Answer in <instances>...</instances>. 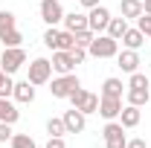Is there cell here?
Segmentation results:
<instances>
[{
	"label": "cell",
	"instance_id": "1",
	"mask_svg": "<svg viewBox=\"0 0 151 148\" xmlns=\"http://www.w3.org/2000/svg\"><path fill=\"white\" fill-rule=\"evenodd\" d=\"M116 52H119V41L111 38L108 32L96 35L93 44L87 47V55H93V58H116Z\"/></svg>",
	"mask_w": 151,
	"mask_h": 148
},
{
	"label": "cell",
	"instance_id": "2",
	"mask_svg": "<svg viewBox=\"0 0 151 148\" xmlns=\"http://www.w3.org/2000/svg\"><path fill=\"white\" fill-rule=\"evenodd\" d=\"M26 64V50L23 47H3V55H0V70L9 75H15Z\"/></svg>",
	"mask_w": 151,
	"mask_h": 148
},
{
	"label": "cell",
	"instance_id": "3",
	"mask_svg": "<svg viewBox=\"0 0 151 148\" xmlns=\"http://www.w3.org/2000/svg\"><path fill=\"white\" fill-rule=\"evenodd\" d=\"M26 78H29L35 87L50 84V78H52V61H50V58H32V61H29V73H26Z\"/></svg>",
	"mask_w": 151,
	"mask_h": 148
},
{
	"label": "cell",
	"instance_id": "4",
	"mask_svg": "<svg viewBox=\"0 0 151 148\" xmlns=\"http://www.w3.org/2000/svg\"><path fill=\"white\" fill-rule=\"evenodd\" d=\"M76 87H81V81H78V75H76V73L50 78V93H52V99H67Z\"/></svg>",
	"mask_w": 151,
	"mask_h": 148
},
{
	"label": "cell",
	"instance_id": "5",
	"mask_svg": "<svg viewBox=\"0 0 151 148\" xmlns=\"http://www.w3.org/2000/svg\"><path fill=\"white\" fill-rule=\"evenodd\" d=\"M102 137H105V148H125L128 145V137H125V128H122V122H105V128H102Z\"/></svg>",
	"mask_w": 151,
	"mask_h": 148
},
{
	"label": "cell",
	"instance_id": "6",
	"mask_svg": "<svg viewBox=\"0 0 151 148\" xmlns=\"http://www.w3.org/2000/svg\"><path fill=\"white\" fill-rule=\"evenodd\" d=\"M108 23H111V9L108 6H93L90 12H87V29L96 32V35H102L105 29H108Z\"/></svg>",
	"mask_w": 151,
	"mask_h": 148
},
{
	"label": "cell",
	"instance_id": "7",
	"mask_svg": "<svg viewBox=\"0 0 151 148\" xmlns=\"http://www.w3.org/2000/svg\"><path fill=\"white\" fill-rule=\"evenodd\" d=\"M64 6H61V0H41V20L47 23V26H58L61 20H64Z\"/></svg>",
	"mask_w": 151,
	"mask_h": 148
},
{
	"label": "cell",
	"instance_id": "8",
	"mask_svg": "<svg viewBox=\"0 0 151 148\" xmlns=\"http://www.w3.org/2000/svg\"><path fill=\"white\" fill-rule=\"evenodd\" d=\"M139 64H142V61H139V52H137V50H119V52H116V67H119L122 73H128V75L137 73Z\"/></svg>",
	"mask_w": 151,
	"mask_h": 148
},
{
	"label": "cell",
	"instance_id": "9",
	"mask_svg": "<svg viewBox=\"0 0 151 148\" xmlns=\"http://www.w3.org/2000/svg\"><path fill=\"white\" fill-rule=\"evenodd\" d=\"M64 128H67V134H81V131L87 128V116L78 111V108H70V111H64Z\"/></svg>",
	"mask_w": 151,
	"mask_h": 148
},
{
	"label": "cell",
	"instance_id": "10",
	"mask_svg": "<svg viewBox=\"0 0 151 148\" xmlns=\"http://www.w3.org/2000/svg\"><path fill=\"white\" fill-rule=\"evenodd\" d=\"M99 113H102V119H119V113H122V99H116V96H99Z\"/></svg>",
	"mask_w": 151,
	"mask_h": 148
},
{
	"label": "cell",
	"instance_id": "11",
	"mask_svg": "<svg viewBox=\"0 0 151 148\" xmlns=\"http://www.w3.org/2000/svg\"><path fill=\"white\" fill-rule=\"evenodd\" d=\"M50 61H52V73H58V75H67V73L76 70V61H73V55L67 50H55Z\"/></svg>",
	"mask_w": 151,
	"mask_h": 148
},
{
	"label": "cell",
	"instance_id": "12",
	"mask_svg": "<svg viewBox=\"0 0 151 148\" xmlns=\"http://www.w3.org/2000/svg\"><path fill=\"white\" fill-rule=\"evenodd\" d=\"M12 96H15L18 105H32V102H35V84H32L29 78H26V81H15Z\"/></svg>",
	"mask_w": 151,
	"mask_h": 148
},
{
	"label": "cell",
	"instance_id": "13",
	"mask_svg": "<svg viewBox=\"0 0 151 148\" xmlns=\"http://www.w3.org/2000/svg\"><path fill=\"white\" fill-rule=\"evenodd\" d=\"M119 122H122V128H125V131L137 128V125L142 122V108H137V105H122V113H119Z\"/></svg>",
	"mask_w": 151,
	"mask_h": 148
},
{
	"label": "cell",
	"instance_id": "14",
	"mask_svg": "<svg viewBox=\"0 0 151 148\" xmlns=\"http://www.w3.org/2000/svg\"><path fill=\"white\" fill-rule=\"evenodd\" d=\"M61 23H64L67 32H81V29H87V15H81V12H67Z\"/></svg>",
	"mask_w": 151,
	"mask_h": 148
},
{
	"label": "cell",
	"instance_id": "15",
	"mask_svg": "<svg viewBox=\"0 0 151 148\" xmlns=\"http://www.w3.org/2000/svg\"><path fill=\"white\" fill-rule=\"evenodd\" d=\"M20 119V111L15 102H9V99H0V122H9V125H15Z\"/></svg>",
	"mask_w": 151,
	"mask_h": 148
},
{
	"label": "cell",
	"instance_id": "16",
	"mask_svg": "<svg viewBox=\"0 0 151 148\" xmlns=\"http://www.w3.org/2000/svg\"><path fill=\"white\" fill-rule=\"evenodd\" d=\"M119 12L125 20H137L142 15V0H119Z\"/></svg>",
	"mask_w": 151,
	"mask_h": 148
},
{
	"label": "cell",
	"instance_id": "17",
	"mask_svg": "<svg viewBox=\"0 0 151 148\" xmlns=\"http://www.w3.org/2000/svg\"><path fill=\"white\" fill-rule=\"evenodd\" d=\"M122 44H125V50H137V52H139V47L145 44V35H142L137 26H128V32L122 35Z\"/></svg>",
	"mask_w": 151,
	"mask_h": 148
},
{
	"label": "cell",
	"instance_id": "18",
	"mask_svg": "<svg viewBox=\"0 0 151 148\" xmlns=\"http://www.w3.org/2000/svg\"><path fill=\"white\" fill-rule=\"evenodd\" d=\"M122 90H125L122 78L111 75V78H105V81H102V93H99V96H116V99H122Z\"/></svg>",
	"mask_w": 151,
	"mask_h": 148
},
{
	"label": "cell",
	"instance_id": "19",
	"mask_svg": "<svg viewBox=\"0 0 151 148\" xmlns=\"http://www.w3.org/2000/svg\"><path fill=\"white\" fill-rule=\"evenodd\" d=\"M111 38H116V41H122V35L128 32V20L125 18H111V23H108V29H105Z\"/></svg>",
	"mask_w": 151,
	"mask_h": 148
},
{
	"label": "cell",
	"instance_id": "20",
	"mask_svg": "<svg viewBox=\"0 0 151 148\" xmlns=\"http://www.w3.org/2000/svg\"><path fill=\"white\" fill-rule=\"evenodd\" d=\"M12 29H18V18H15V12L3 9L0 12V38L6 35V32H12Z\"/></svg>",
	"mask_w": 151,
	"mask_h": 148
},
{
	"label": "cell",
	"instance_id": "21",
	"mask_svg": "<svg viewBox=\"0 0 151 148\" xmlns=\"http://www.w3.org/2000/svg\"><path fill=\"white\" fill-rule=\"evenodd\" d=\"M125 99H128V105H137V108H145L151 99V90H128L125 93Z\"/></svg>",
	"mask_w": 151,
	"mask_h": 148
},
{
	"label": "cell",
	"instance_id": "22",
	"mask_svg": "<svg viewBox=\"0 0 151 148\" xmlns=\"http://www.w3.org/2000/svg\"><path fill=\"white\" fill-rule=\"evenodd\" d=\"M148 84H151V78L145 73H131V78H128V90H148Z\"/></svg>",
	"mask_w": 151,
	"mask_h": 148
},
{
	"label": "cell",
	"instance_id": "23",
	"mask_svg": "<svg viewBox=\"0 0 151 148\" xmlns=\"http://www.w3.org/2000/svg\"><path fill=\"white\" fill-rule=\"evenodd\" d=\"M73 47H76V35L67 32V29H61V32H58V41H55V50H67V52H70ZM55 50H52V52H55Z\"/></svg>",
	"mask_w": 151,
	"mask_h": 148
},
{
	"label": "cell",
	"instance_id": "24",
	"mask_svg": "<svg viewBox=\"0 0 151 148\" xmlns=\"http://www.w3.org/2000/svg\"><path fill=\"white\" fill-rule=\"evenodd\" d=\"M78 111L84 113V116H87V113H99V96L87 90V96H84V102H81V108H78Z\"/></svg>",
	"mask_w": 151,
	"mask_h": 148
},
{
	"label": "cell",
	"instance_id": "25",
	"mask_svg": "<svg viewBox=\"0 0 151 148\" xmlns=\"http://www.w3.org/2000/svg\"><path fill=\"white\" fill-rule=\"evenodd\" d=\"M9 145H12V148H38V145H35V139H32L29 134H12Z\"/></svg>",
	"mask_w": 151,
	"mask_h": 148
},
{
	"label": "cell",
	"instance_id": "26",
	"mask_svg": "<svg viewBox=\"0 0 151 148\" xmlns=\"http://www.w3.org/2000/svg\"><path fill=\"white\" fill-rule=\"evenodd\" d=\"M47 134H50V137H64V134H67L64 119H61V116H52V119L47 122Z\"/></svg>",
	"mask_w": 151,
	"mask_h": 148
},
{
	"label": "cell",
	"instance_id": "27",
	"mask_svg": "<svg viewBox=\"0 0 151 148\" xmlns=\"http://www.w3.org/2000/svg\"><path fill=\"white\" fill-rule=\"evenodd\" d=\"M12 90H15V81H12V75L0 70V99H9V96H12Z\"/></svg>",
	"mask_w": 151,
	"mask_h": 148
},
{
	"label": "cell",
	"instance_id": "28",
	"mask_svg": "<svg viewBox=\"0 0 151 148\" xmlns=\"http://www.w3.org/2000/svg\"><path fill=\"white\" fill-rule=\"evenodd\" d=\"M76 35V47H81V50H87L90 44H93L96 32H90V29H81V32H73Z\"/></svg>",
	"mask_w": 151,
	"mask_h": 148
},
{
	"label": "cell",
	"instance_id": "29",
	"mask_svg": "<svg viewBox=\"0 0 151 148\" xmlns=\"http://www.w3.org/2000/svg\"><path fill=\"white\" fill-rule=\"evenodd\" d=\"M0 41H3V47H23V35H20V29H12V32H6Z\"/></svg>",
	"mask_w": 151,
	"mask_h": 148
},
{
	"label": "cell",
	"instance_id": "30",
	"mask_svg": "<svg viewBox=\"0 0 151 148\" xmlns=\"http://www.w3.org/2000/svg\"><path fill=\"white\" fill-rule=\"evenodd\" d=\"M137 29L145 38H151V15H139V18H137Z\"/></svg>",
	"mask_w": 151,
	"mask_h": 148
},
{
	"label": "cell",
	"instance_id": "31",
	"mask_svg": "<svg viewBox=\"0 0 151 148\" xmlns=\"http://www.w3.org/2000/svg\"><path fill=\"white\" fill-rule=\"evenodd\" d=\"M58 32H61V29H55V26H50V29L44 32V47H50V50H55V41H58Z\"/></svg>",
	"mask_w": 151,
	"mask_h": 148
},
{
	"label": "cell",
	"instance_id": "32",
	"mask_svg": "<svg viewBox=\"0 0 151 148\" xmlns=\"http://www.w3.org/2000/svg\"><path fill=\"white\" fill-rule=\"evenodd\" d=\"M84 96H87V90H84V87H76V90L70 93L67 99H70V105H73V108H81V102H84Z\"/></svg>",
	"mask_w": 151,
	"mask_h": 148
},
{
	"label": "cell",
	"instance_id": "33",
	"mask_svg": "<svg viewBox=\"0 0 151 148\" xmlns=\"http://www.w3.org/2000/svg\"><path fill=\"white\" fill-rule=\"evenodd\" d=\"M12 134H15V131H12L9 122H0V142H9V139H12Z\"/></svg>",
	"mask_w": 151,
	"mask_h": 148
},
{
	"label": "cell",
	"instance_id": "34",
	"mask_svg": "<svg viewBox=\"0 0 151 148\" xmlns=\"http://www.w3.org/2000/svg\"><path fill=\"white\" fill-rule=\"evenodd\" d=\"M70 55H73L76 64H81V61L87 58V50H81V47H73V50H70Z\"/></svg>",
	"mask_w": 151,
	"mask_h": 148
},
{
	"label": "cell",
	"instance_id": "35",
	"mask_svg": "<svg viewBox=\"0 0 151 148\" xmlns=\"http://www.w3.org/2000/svg\"><path fill=\"white\" fill-rule=\"evenodd\" d=\"M47 148H67V142H64V137H50Z\"/></svg>",
	"mask_w": 151,
	"mask_h": 148
},
{
	"label": "cell",
	"instance_id": "36",
	"mask_svg": "<svg viewBox=\"0 0 151 148\" xmlns=\"http://www.w3.org/2000/svg\"><path fill=\"white\" fill-rule=\"evenodd\" d=\"M125 148H148V142L142 139V137H134V139H128V145Z\"/></svg>",
	"mask_w": 151,
	"mask_h": 148
},
{
	"label": "cell",
	"instance_id": "37",
	"mask_svg": "<svg viewBox=\"0 0 151 148\" xmlns=\"http://www.w3.org/2000/svg\"><path fill=\"white\" fill-rule=\"evenodd\" d=\"M78 3H81V6H84V9H87V12H90V9H93V6H99V3H102V0H78Z\"/></svg>",
	"mask_w": 151,
	"mask_h": 148
},
{
	"label": "cell",
	"instance_id": "38",
	"mask_svg": "<svg viewBox=\"0 0 151 148\" xmlns=\"http://www.w3.org/2000/svg\"><path fill=\"white\" fill-rule=\"evenodd\" d=\"M142 15H151V0H142Z\"/></svg>",
	"mask_w": 151,
	"mask_h": 148
},
{
	"label": "cell",
	"instance_id": "39",
	"mask_svg": "<svg viewBox=\"0 0 151 148\" xmlns=\"http://www.w3.org/2000/svg\"><path fill=\"white\" fill-rule=\"evenodd\" d=\"M148 90H151V84H148Z\"/></svg>",
	"mask_w": 151,
	"mask_h": 148
}]
</instances>
